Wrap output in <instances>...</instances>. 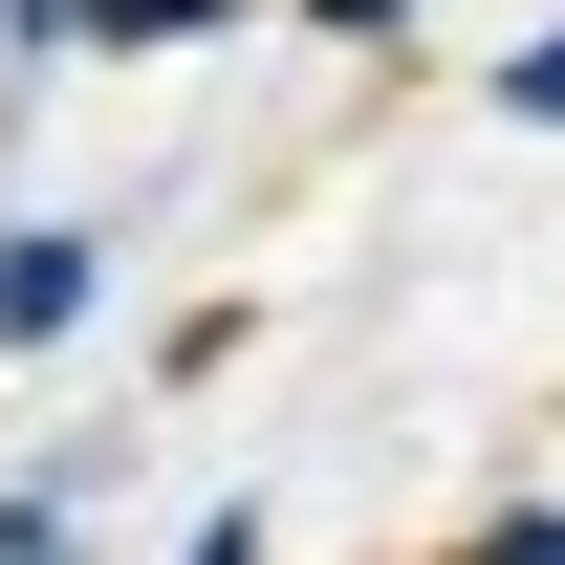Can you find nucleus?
Instances as JSON below:
<instances>
[{
  "instance_id": "obj_3",
  "label": "nucleus",
  "mask_w": 565,
  "mask_h": 565,
  "mask_svg": "<svg viewBox=\"0 0 565 565\" xmlns=\"http://www.w3.org/2000/svg\"><path fill=\"white\" fill-rule=\"evenodd\" d=\"M109 457H44V479H0V565H109Z\"/></svg>"
},
{
  "instance_id": "obj_6",
  "label": "nucleus",
  "mask_w": 565,
  "mask_h": 565,
  "mask_svg": "<svg viewBox=\"0 0 565 565\" xmlns=\"http://www.w3.org/2000/svg\"><path fill=\"white\" fill-rule=\"evenodd\" d=\"M0 66H66V0H0Z\"/></svg>"
},
{
  "instance_id": "obj_2",
  "label": "nucleus",
  "mask_w": 565,
  "mask_h": 565,
  "mask_svg": "<svg viewBox=\"0 0 565 565\" xmlns=\"http://www.w3.org/2000/svg\"><path fill=\"white\" fill-rule=\"evenodd\" d=\"M217 22H262V0H66V66H196Z\"/></svg>"
},
{
  "instance_id": "obj_1",
  "label": "nucleus",
  "mask_w": 565,
  "mask_h": 565,
  "mask_svg": "<svg viewBox=\"0 0 565 565\" xmlns=\"http://www.w3.org/2000/svg\"><path fill=\"white\" fill-rule=\"evenodd\" d=\"M109 305V217H0V349H66Z\"/></svg>"
},
{
  "instance_id": "obj_5",
  "label": "nucleus",
  "mask_w": 565,
  "mask_h": 565,
  "mask_svg": "<svg viewBox=\"0 0 565 565\" xmlns=\"http://www.w3.org/2000/svg\"><path fill=\"white\" fill-rule=\"evenodd\" d=\"M457 565H565V500H500V522H479Z\"/></svg>"
},
{
  "instance_id": "obj_4",
  "label": "nucleus",
  "mask_w": 565,
  "mask_h": 565,
  "mask_svg": "<svg viewBox=\"0 0 565 565\" xmlns=\"http://www.w3.org/2000/svg\"><path fill=\"white\" fill-rule=\"evenodd\" d=\"M479 87H500V131H565V22H522V44H500Z\"/></svg>"
},
{
  "instance_id": "obj_7",
  "label": "nucleus",
  "mask_w": 565,
  "mask_h": 565,
  "mask_svg": "<svg viewBox=\"0 0 565 565\" xmlns=\"http://www.w3.org/2000/svg\"><path fill=\"white\" fill-rule=\"evenodd\" d=\"M305 22H327V44H414V0H305Z\"/></svg>"
}]
</instances>
